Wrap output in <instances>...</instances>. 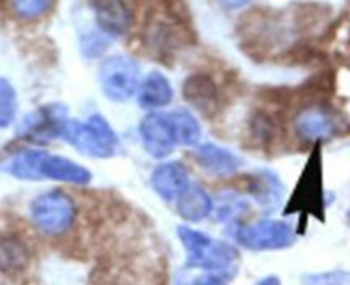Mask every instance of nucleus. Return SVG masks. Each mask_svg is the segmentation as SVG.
Instances as JSON below:
<instances>
[{
	"label": "nucleus",
	"instance_id": "nucleus-19",
	"mask_svg": "<svg viewBox=\"0 0 350 285\" xmlns=\"http://www.w3.org/2000/svg\"><path fill=\"white\" fill-rule=\"evenodd\" d=\"M29 263V253L26 244L16 237L0 239V270L5 273L23 271Z\"/></svg>",
	"mask_w": 350,
	"mask_h": 285
},
{
	"label": "nucleus",
	"instance_id": "nucleus-3",
	"mask_svg": "<svg viewBox=\"0 0 350 285\" xmlns=\"http://www.w3.org/2000/svg\"><path fill=\"white\" fill-rule=\"evenodd\" d=\"M29 213L40 232L46 236H60L76 222L77 204L70 194L60 189H50L31 201Z\"/></svg>",
	"mask_w": 350,
	"mask_h": 285
},
{
	"label": "nucleus",
	"instance_id": "nucleus-18",
	"mask_svg": "<svg viewBox=\"0 0 350 285\" xmlns=\"http://www.w3.org/2000/svg\"><path fill=\"white\" fill-rule=\"evenodd\" d=\"M45 150H23L9 159L5 170L19 180H40V165H42Z\"/></svg>",
	"mask_w": 350,
	"mask_h": 285
},
{
	"label": "nucleus",
	"instance_id": "nucleus-24",
	"mask_svg": "<svg viewBox=\"0 0 350 285\" xmlns=\"http://www.w3.org/2000/svg\"><path fill=\"white\" fill-rule=\"evenodd\" d=\"M163 14L177 25L191 26V12L186 0H157Z\"/></svg>",
	"mask_w": 350,
	"mask_h": 285
},
{
	"label": "nucleus",
	"instance_id": "nucleus-17",
	"mask_svg": "<svg viewBox=\"0 0 350 285\" xmlns=\"http://www.w3.org/2000/svg\"><path fill=\"white\" fill-rule=\"evenodd\" d=\"M168 113L172 129H174L177 146H186V148H194L200 145L203 131H201L200 120L196 119L191 110L187 109H175Z\"/></svg>",
	"mask_w": 350,
	"mask_h": 285
},
{
	"label": "nucleus",
	"instance_id": "nucleus-29",
	"mask_svg": "<svg viewBox=\"0 0 350 285\" xmlns=\"http://www.w3.org/2000/svg\"><path fill=\"white\" fill-rule=\"evenodd\" d=\"M254 285H282V282L277 275H268V277L261 278V280Z\"/></svg>",
	"mask_w": 350,
	"mask_h": 285
},
{
	"label": "nucleus",
	"instance_id": "nucleus-2",
	"mask_svg": "<svg viewBox=\"0 0 350 285\" xmlns=\"http://www.w3.org/2000/svg\"><path fill=\"white\" fill-rule=\"evenodd\" d=\"M177 234L187 253V268L204 271H228L239 263V249L225 241H217L189 226L177 227Z\"/></svg>",
	"mask_w": 350,
	"mask_h": 285
},
{
	"label": "nucleus",
	"instance_id": "nucleus-23",
	"mask_svg": "<svg viewBox=\"0 0 350 285\" xmlns=\"http://www.w3.org/2000/svg\"><path fill=\"white\" fill-rule=\"evenodd\" d=\"M14 16L23 21H35L43 18L52 9L53 0H9Z\"/></svg>",
	"mask_w": 350,
	"mask_h": 285
},
{
	"label": "nucleus",
	"instance_id": "nucleus-8",
	"mask_svg": "<svg viewBox=\"0 0 350 285\" xmlns=\"http://www.w3.org/2000/svg\"><path fill=\"white\" fill-rule=\"evenodd\" d=\"M193 155L204 172L213 177H220V179L235 176L244 165L242 157L215 143H200L194 146Z\"/></svg>",
	"mask_w": 350,
	"mask_h": 285
},
{
	"label": "nucleus",
	"instance_id": "nucleus-6",
	"mask_svg": "<svg viewBox=\"0 0 350 285\" xmlns=\"http://www.w3.org/2000/svg\"><path fill=\"white\" fill-rule=\"evenodd\" d=\"M67 120H69L67 107L60 103H50L23 117L16 134L21 139L31 141L36 145H46L59 139Z\"/></svg>",
	"mask_w": 350,
	"mask_h": 285
},
{
	"label": "nucleus",
	"instance_id": "nucleus-12",
	"mask_svg": "<svg viewBox=\"0 0 350 285\" xmlns=\"http://www.w3.org/2000/svg\"><path fill=\"white\" fill-rule=\"evenodd\" d=\"M294 127L301 139L311 143L328 139L336 131L333 116L321 105H309L299 110L294 119Z\"/></svg>",
	"mask_w": 350,
	"mask_h": 285
},
{
	"label": "nucleus",
	"instance_id": "nucleus-27",
	"mask_svg": "<svg viewBox=\"0 0 350 285\" xmlns=\"http://www.w3.org/2000/svg\"><path fill=\"white\" fill-rule=\"evenodd\" d=\"M235 270L228 271H206L191 282V285H228L234 278Z\"/></svg>",
	"mask_w": 350,
	"mask_h": 285
},
{
	"label": "nucleus",
	"instance_id": "nucleus-13",
	"mask_svg": "<svg viewBox=\"0 0 350 285\" xmlns=\"http://www.w3.org/2000/svg\"><path fill=\"white\" fill-rule=\"evenodd\" d=\"M95 19L105 35L122 36L133 25V14L126 0H90Z\"/></svg>",
	"mask_w": 350,
	"mask_h": 285
},
{
	"label": "nucleus",
	"instance_id": "nucleus-22",
	"mask_svg": "<svg viewBox=\"0 0 350 285\" xmlns=\"http://www.w3.org/2000/svg\"><path fill=\"white\" fill-rule=\"evenodd\" d=\"M249 127H251V137L261 146H268L277 136V124L267 112H256L249 120Z\"/></svg>",
	"mask_w": 350,
	"mask_h": 285
},
{
	"label": "nucleus",
	"instance_id": "nucleus-26",
	"mask_svg": "<svg viewBox=\"0 0 350 285\" xmlns=\"http://www.w3.org/2000/svg\"><path fill=\"white\" fill-rule=\"evenodd\" d=\"M304 285H350V271H323L302 277Z\"/></svg>",
	"mask_w": 350,
	"mask_h": 285
},
{
	"label": "nucleus",
	"instance_id": "nucleus-9",
	"mask_svg": "<svg viewBox=\"0 0 350 285\" xmlns=\"http://www.w3.org/2000/svg\"><path fill=\"white\" fill-rule=\"evenodd\" d=\"M191 176L187 167L177 160H161L153 169L150 184L154 193L167 203H174L180 193L189 186Z\"/></svg>",
	"mask_w": 350,
	"mask_h": 285
},
{
	"label": "nucleus",
	"instance_id": "nucleus-20",
	"mask_svg": "<svg viewBox=\"0 0 350 285\" xmlns=\"http://www.w3.org/2000/svg\"><path fill=\"white\" fill-rule=\"evenodd\" d=\"M249 208V201L244 194L237 191H225L218 194L217 200H213V213L220 222H232L237 220V217L244 215Z\"/></svg>",
	"mask_w": 350,
	"mask_h": 285
},
{
	"label": "nucleus",
	"instance_id": "nucleus-16",
	"mask_svg": "<svg viewBox=\"0 0 350 285\" xmlns=\"http://www.w3.org/2000/svg\"><path fill=\"white\" fill-rule=\"evenodd\" d=\"M172 100H174V88L167 76L161 72L153 70L141 81L137 102L144 110L165 109L167 105H170Z\"/></svg>",
	"mask_w": 350,
	"mask_h": 285
},
{
	"label": "nucleus",
	"instance_id": "nucleus-10",
	"mask_svg": "<svg viewBox=\"0 0 350 285\" xmlns=\"http://www.w3.org/2000/svg\"><path fill=\"white\" fill-rule=\"evenodd\" d=\"M183 93L186 102L204 117H213L220 109V90L206 74H193L184 81Z\"/></svg>",
	"mask_w": 350,
	"mask_h": 285
},
{
	"label": "nucleus",
	"instance_id": "nucleus-21",
	"mask_svg": "<svg viewBox=\"0 0 350 285\" xmlns=\"http://www.w3.org/2000/svg\"><path fill=\"white\" fill-rule=\"evenodd\" d=\"M18 116V95L11 83L0 78V129L12 126Z\"/></svg>",
	"mask_w": 350,
	"mask_h": 285
},
{
	"label": "nucleus",
	"instance_id": "nucleus-5",
	"mask_svg": "<svg viewBox=\"0 0 350 285\" xmlns=\"http://www.w3.org/2000/svg\"><path fill=\"white\" fill-rule=\"evenodd\" d=\"M235 239L249 251H278L287 249L295 243V232L291 223L284 220L262 219L242 226Z\"/></svg>",
	"mask_w": 350,
	"mask_h": 285
},
{
	"label": "nucleus",
	"instance_id": "nucleus-4",
	"mask_svg": "<svg viewBox=\"0 0 350 285\" xmlns=\"http://www.w3.org/2000/svg\"><path fill=\"white\" fill-rule=\"evenodd\" d=\"M98 79L107 98L124 103L139 90V67L131 57L112 55L100 67Z\"/></svg>",
	"mask_w": 350,
	"mask_h": 285
},
{
	"label": "nucleus",
	"instance_id": "nucleus-25",
	"mask_svg": "<svg viewBox=\"0 0 350 285\" xmlns=\"http://www.w3.org/2000/svg\"><path fill=\"white\" fill-rule=\"evenodd\" d=\"M110 42L105 33H88L81 38V52L88 59H96L109 49Z\"/></svg>",
	"mask_w": 350,
	"mask_h": 285
},
{
	"label": "nucleus",
	"instance_id": "nucleus-1",
	"mask_svg": "<svg viewBox=\"0 0 350 285\" xmlns=\"http://www.w3.org/2000/svg\"><path fill=\"white\" fill-rule=\"evenodd\" d=\"M60 139L92 159H112L120 150L119 136L109 120L100 113H93L84 122L69 119L64 126Z\"/></svg>",
	"mask_w": 350,
	"mask_h": 285
},
{
	"label": "nucleus",
	"instance_id": "nucleus-14",
	"mask_svg": "<svg viewBox=\"0 0 350 285\" xmlns=\"http://www.w3.org/2000/svg\"><path fill=\"white\" fill-rule=\"evenodd\" d=\"M174 203L180 219L189 223L203 222L213 213V198L200 182H193V180Z\"/></svg>",
	"mask_w": 350,
	"mask_h": 285
},
{
	"label": "nucleus",
	"instance_id": "nucleus-28",
	"mask_svg": "<svg viewBox=\"0 0 350 285\" xmlns=\"http://www.w3.org/2000/svg\"><path fill=\"white\" fill-rule=\"evenodd\" d=\"M218 2H220L225 9H228V11H237V9L245 8V5H249L251 2H254V0H218Z\"/></svg>",
	"mask_w": 350,
	"mask_h": 285
},
{
	"label": "nucleus",
	"instance_id": "nucleus-15",
	"mask_svg": "<svg viewBox=\"0 0 350 285\" xmlns=\"http://www.w3.org/2000/svg\"><path fill=\"white\" fill-rule=\"evenodd\" d=\"M249 193L265 210H275L280 206L285 194V186L280 177L271 170H258L249 176Z\"/></svg>",
	"mask_w": 350,
	"mask_h": 285
},
{
	"label": "nucleus",
	"instance_id": "nucleus-7",
	"mask_svg": "<svg viewBox=\"0 0 350 285\" xmlns=\"http://www.w3.org/2000/svg\"><path fill=\"white\" fill-rule=\"evenodd\" d=\"M139 139L144 152L154 160H165L177 148L174 129L167 112H150L141 119Z\"/></svg>",
	"mask_w": 350,
	"mask_h": 285
},
{
	"label": "nucleus",
	"instance_id": "nucleus-30",
	"mask_svg": "<svg viewBox=\"0 0 350 285\" xmlns=\"http://www.w3.org/2000/svg\"><path fill=\"white\" fill-rule=\"evenodd\" d=\"M347 219H349V222H350V210H349V213H347Z\"/></svg>",
	"mask_w": 350,
	"mask_h": 285
},
{
	"label": "nucleus",
	"instance_id": "nucleus-11",
	"mask_svg": "<svg viewBox=\"0 0 350 285\" xmlns=\"http://www.w3.org/2000/svg\"><path fill=\"white\" fill-rule=\"evenodd\" d=\"M55 180V182L88 186L93 180V174L81 163L62 155H52L45 152L40 165V180Z\"/></svg>",
	"mask_w": 350,
	"mask_h": 285
}]
</instances>
